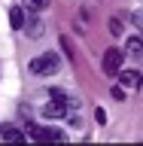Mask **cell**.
I'll use <instances>...</instances> for the list:
<instances>
[{
  "mask_svg": "<svg viewBox=\"0 0 143 146\" xmlns=\"http://www.w3.org/2000/svg\"><path fill=\"white\" fill-rule=\"evenodd\" d=\"M119 76H122V85H125V88H140V82H143V76L137 70H119Z\"/></svg>",
  "mask_w": 143,
  "mask_h": 146,
  "instance_id": "5b68a950",
  "label": "cell"
},
{
  "mask_svg": "<svg viewBox=\"0 0 143 146\" xmlns=\"http://www.w3.org/2000/svg\"><path fill=\"white\" fill-rule=\"evenodd\" d=\"M46 6H49V0H25V9H31V12H43Z\"/></svg>",
  "mask_w": 143,
  "mask_h": 146,
  "instance_id": "9c48e42d",
  "label": "cell"
},
{
  "mask_svg": "<svg viewBox=\"0 0 143 146\" xmlns=\"http://www.w3.org/2000/svg\"><path fill=\"white\" fill-rule=\"evenodd\" d=\"M94 122H98V125H107V113H104V110H94Z\"/></svg>",
  "mask_w": 143,
  "mask_h": 146,
  "instance_id": "4fadbf2b",
  "label": "cell"
},
{
  "mask_svg": "<svg viewBox=\"0 0 143 146\" xmlns=\"http://www.w3.org/2000/svg\"><path fill=\"white\" fill-rule=\"evenodd\" d=\"M31 70H34V73H55V70H58V58H55L52 52H49V55H40V58L31 61Z\"/></svg>",
  "mask_w": 143,
  "mask_h": 146,
  "instance_id": "7a4b0ae2",
  "label": "cell"
},
{
  "mask_svg": "<svg viewBox=\"0 0 143 146\" xmlns=\"http://www.w3.org/2000/svg\"><path fill=\"white\" fill-rule=\"evenodd\" d=\"M110 34H113V36L122 34V25H119V18H110Z\"/></svg>",
  "mask_w": 143,
  "mask_h": 146,
  "instance_id": "8fae6325",
  "label": "cell"
},
{
  "mask_svg": "<svg viewBox=\"0 0 143 146\" xmlns=\"http://www.w3.org/2000/svg\"><path fill=\"white\" fill-rule=\"evenodd\" d=\"M113 98H116V100H125V85H113Z\"/></svg>",
  "mask_w": 143,
  "mask_h": 146,
  "instance_id": "7c38bea8",
  "label": "cell"
},
{
  "mask_svg": "<svg viewBox=\"0 0 143 146\" xmlns=\"http://www.w3.org/2000/svg\"><path fill=\"white\" fill-rule=\"evenodd\" d=\"M140 52H143V40L140 36H131L125 43V55H140Z\"/></svg>",
  "mask_w": 143,
  "mask_h": 146,
  "instance_id": "ba28073f",
  "label": "cell"
},
{
  "mask_svg": "<svg viewBox=\"0 0 143 146\" xmlns=\"http://www.w3.org/2000/svg\"><path fill=\"white\" fill-rule=\"evenodd\" d=\"M27 34H31V36H40V34H43V25H40L37 18H31V21H27Z\"/></svg>",
  "mask_w": 143,
  "mask_h": 146,
  "instance_id": "30bf717a",
  "label": "cell"
},
{
  "mask_svg": "<svg viewBox=\"0 0 143 146\" xmlns=\"http://www.w3.org/2000/svg\"><path fill=\"white\" fill-rule=\"evenodd\" d=\"M122 58H125L122 49H107V52H104V61H100L104 73H107V76H116V73L122 70Z\"/></svg>",
  "mask_w": 143,
  "mask_h": 146,
  "instance_id": "6da1fadb",
  "label": "cell"
},
{
  "mask_svg": "<svg viewBox=\"0 0 143 146\" xmlns=\"http://www.w3.org/2000/svg\"><path fill=\"white\" fill-rule=\"evenodd\" d=\"M9 25L15 27V31H21V27H25V9H21V6L9 9Z\"/></svg>",
  "mask_w": 143,
  "mask_h": 146,
  "instance_id": "52a82bcc",
  "label": "cell"
},
{
  "mask_svg": "<svg viewBox=\"0 0 143 146\" xmlns=\"http://www.w3.org/2000/svg\"><path fill=\"white\" fill-rule=\"evenodd\" d=\"M140 40H143V36H140Z\"/></svg>",
  "mask_w": 143,
  "mask_h": 146,
  "instance_id": "9a60e30c",
  "label": "cell"
},
{
  "mask_svg": "<svg viewBox=\"0 0 143 146\" xmlns=\"http://www.w3.org/2000/svg\"><path fill=\"white\" fill-rule=\"evenodd\" d=\"M64 113H67V104H64V100H58V98H52V100L43 107V116H46V119H61Z\"/></svg>",
  "mask_w": 143,
  "mask_h": 146,
  "instance_id": "3957f363",
  "label": "cell"
},
{
  "mask_svg": "<svg viewBox=\"0 0 143 146\" xmlns=\"http://www.w3.org/2000/svg\"><path fill=\"white\" fill-rule=\"evenodd\" d=\"M134 18H137V21H140V25H143V12H137V15H134Z\"/></svg>",
  "mask_w": 143,
  "mask_h": 146,
  "instance_id": "5bb4252c",
  "label": "cell"
},
{
  "mask_svg": "<svg viewBox=\"0 0 143 146\" xmlns=\"http://www.w3.org/2000/svg\"><path fill=\"white\" fill-rule=\"evenodd\" d=\"M31 137H34V140H64V134H61V131L40 128V125H34V128H31Z\"/></svg>",
  "mask_w": 143,
  "mask_h": 146,
  "instance_id": "277c9868",
  "label": "cell"
},
{
  "mask_svg": "<svg viewBox=\"0 0 143 146\" xmlns=\"http://www.w3.org/2000/svg\"><path fill=\"white\" fill-rule=\"evenodd\" d=\"M0 137L9 140V143H25V131H18V128H12V125H3V128H0Z\"/></svg>",
  "mask_w": 143,
  "mask_h": 146,
  "instance_id": "8992f818",
  "label": "cell"
}]
</instances>
